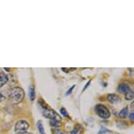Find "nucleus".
Instances as JSON below:
<instances>
[{"label": "nucleus", "mask_w": 134, "mask_h": 134, "mask_svg": "<svg viewBox=\"0 0 134 134\" xmlns=\"http://www.w3.org/2000/svg\"><path fill=\"white\" fill-rule=\"evenodd\" d=\"M25 92L20 87H14L9 91L8 98L9 101L13 104H18L23 100Z\"/></svg>", "instance_id": "f257e3e1"}, {"label": "nucleus", "mask_w": 134, "mask_h": 134, "mask_svg": "<svg viewBox=\"0 0 134 134\" xmlns=\"http://www.w3.org/2000/svg\"><path fill=\"white\" fill-rule=\"evenodd\" d=\"M42 114L44 115V117H46L47 119H50V121L51 120H55V119H61L60 116L57 112H55L54 110L51 109V108H48L47 106L42 105Z\"/></svg>", "instance_id": "f03ea898"}, {"label": "nucleus", "mask_w": 134, "mask_h": 134, "mask_svg": "<svg viewBox=\"0 0 134 134\" xmlns=\"http://www.w3.org/2000/svg\"><path fill=\"white\" fill-rule=\"evenodd\" d=\"M95 112L100 117L103 119H108L110 116V112L108 108L104 105L98 104L95 106Z\"/></svg>", "instance_id": "7ed1b4c3"}, {"label": "nucleus", "mask_w": 134, "mask_h": 134, "mask_svg": "<svg viewBox=\"0 0 134 134\" xmlns=\"http://www.w3.org/2000/svg\"><path fill=\"white\" fill-rule=\"evenodd\" d=\"M30 128V124L27 123V121L25 120H20L18 121L15 125V132H24Z\"/></svg>", "instance_id": "20e7f679"}, {"label": "nucleus", "mask_w": 134, "mask_h": 134, "mask_svg": "<svg viewBox=\"0 0 134 134\" xmlns=\"http://www.w3.org/2000/svg\"><path fill=\"white\" fill-rule=\"evenodd\" d=\"M107 99H108V101L112 104L118 103L121 101L120 97L118 95L116 94H109L107 97Z\"/></svg>", "instance_id": "39448f33"}, {"label": "nucleus", "mask_w": 134, "mask_h": 134, "mask_svg": "<svg viewBox=\"0 0 134 134\" xmlns=\"http://www.w3.org/2000/svg\"><path fill=\"white\" fill-rule=\"evenodd\" d=\"M118 91H119V92L121 93H126L129 91H130L131 90V88L129 86H127L126 84L125 83H121L119 86L118 87Z\"/></svg>", "instance_id": "423d86ee"}, {"label": "nucleus", "mask_w": 134, "mask_h": 134, "mask_svg": "<svg viewBox=\"0 0 134 134\" xmlns=\"http://www.w3.org/2000/svg\"><path fill=\"white\" fill-rule=\"evenodd\" d=\"M83 131V126L80 124H77L75 127V129L72 131L71 134H82V132Z\"/></svg>", "instance_id": "0eeeda50"}, {"label": "nucleus", "mask_w": 134, "mask_h": 134, "mask_svg": "<svg viewBox=\"0 0 134 134\" xmlns=\"http://www.w3.org/2000/svg\"><path fill=\"white\" fill-rule=\"evenodd\" d=\"M8 81V77L4 73H0V88L2 87Z\"/></svg>", "instance_id": "6e6552de"}, {"label": "nucleus", "mask_w": 134, "mask_h": 134, "mask_svg": "<svg viewBox=\"0 0 134 134\" xmlns=\"http://www.w3.org/2000/svg\"><path fill=\"white\" fill-rule=\"evenodd\" d=\"M29 96L31 101H33L35 99V88L33 85H31L29 88Z\"/></svg>", "instance_id": "1a4fd4ad"}, {"label": "nucleus", "mask_w": 134, "mask_h": 134, "mask_svg": "<svg viewBox=\"0 0 134 134\" xmlns=\"http://www.w3.org/2000/svg\"><path fill=\"white\" fill-rule=\"evenodd\" d=\"M50 124L55 129H57L58 127H60L62 126L61 119H55V120H51L50 121Z\"/></svg>", "instance_id": "9d476101"}, {"label": "nucleus", "mask_w": 134, "mask_h": 134, "mask_svg": "<svg viewBox=\"0 0 134 134\" xmlns=\"http://www.w3.org/2000/svg\"><path fill=\"white\" fill-rule=\"evenodd\" d=\"M128 111H129L128 108L127 107H126L125 108H124V109H122V110L120 111V112L118 114V116H119V117H121V118H125L126 116H127Z\"/></svg>", "instance_id": "9b49d317"}, {"label": "nucleus", "mask_w": 134, "mask_h": 134, "mask_svg": "<svg viewBox=\"0 0 134 134\" xmlns=\"http://www.w3.org/2000/svg\"><path fill=\"white\" fill-rule=\"evenodd\" d=\"M37 126L38 130H39L40 134H46L45 133V131H44V129L42 121H38V122L37 123Z\"/></svg>", "instance_id": "f8f14e48"}, {"label": "nucleus", "mask_w": 134, "mask_h": 134, "mask_svg": "<svg viewBox=\"0 0 134 134\" xmlns=\"http://www.w3.org/2000/svg\"><path fill=\"white\" fill-rule=\"evenodd\" d=\"M134 97L133 92L132 91H130L128 93H125V98L128 100H133Z\"/></svg>", "instance_id": "ddd939ff"}, {"label": "nucleus", "mask_w": 134, "mask_h": 134, "mask_svg": "<svg viewBox=\"0 0 134 134\" xmlns=\"http://www.w3.org/2000/svg\"><path fill=\"white\" fill-rule=\"evenodd\" d=\"M52 133H53V134H67L65 132H64L63 131L60 129H52Z\"/></svg>", "instance_id": "4468645a"}, {"label": "nucleus", "mask_w": 134, "mask_h": 134, "mask_svg": "<svg viewBox=\"0 0 134 134\" xmlns=\"http://www.w3.org/2000/svg\"><path fill=\"white\" fill-rule=\"evenodd\" d=\"M60 111V113H61V114L63 115V116H65V117H69L68 113V112L66 111V110L65 109V108H61Z\"/></svg>", "instance_id": "2eb2a0df"}, {"label": "nucleus", "mask_w": 134, "mask_h": 134, "mask_svg": "<svg viewBox=\"0 0 134 134\" xmlns=\"http://www.w3.org/2000/svg\"><path fill=\"white\" fill-rule=\"evenodd\" d=\"M75 85H73V86H71L70 88L68 89V91L66 92V96H69V95H70L71 93H72V92L73 89L75 88Z\"/></svg>", "instance_id": "dca6fc26"}, {"label": "nucleus", "mask_w": 134, "mask_h": 134, "mask_svg": "<svg viewBox=\"0 0 134 134\" xmlns=\"http://www.w3.org/2000/svg\"><path fill=\"white\" fill-rule=\"evenodd\" d=\"M108 131L107 129H105V128L102 127L101 129H100V131L98 132V134H104L105 133H107Z\"/></svg>", "instance_id": "f3484780"}, {"label": "nucleus", "mask_w": 134, "mask_h": 134, "mask_svg": "<svg viewBox=\"0 0 134 134\" xmlns=\"http://www.w3.org/2000/svg\"><path fill=\"white\" fill-rule=\"evenodd\" d=\"M129 118H130V119H131V122H133V121H134V114H133V112H131V113L130 114Z\"/></svg>", "instance_id": "a211bd4d"}, {"label": "nucleus", "mask_w": 134, "mask_h": 134, "mask_svg": "<svg viewBox=\"0 0 134 134\" xmlns=\"http://www.w3.org/2000/svg\"><path fill=\"white\" fill-rule=\"evenodd\" d=\"M91 83V80H89V81H88V82H87V83H86V85H85V86H84V87H83V91H84L86 90V88H88V86H89V84H90Z\"/></svg>", "instance_id": "6ab92c4d"}, {"label": "nucleus", "mask_w": 134, "mask_h": 134, "mask_svg": "<svg viewBox=\"0 0 134 134\" xmlns=\"http://www.w3.org/2000/svg\"><path fill=\"white\" fill-rule=\"evenodd\" d=\"M4 98H5L4 96L2 93H0V101H2L3 100H4Z\"/></svg>", "instance_id": "aec40b11"}, {"label": "nucleus", "mask_w": 134, "mask_h": 134, "mask_svg": "<svg viewBox=\"0 0 134 134\" xmlns=\"http://www.w3.org/2000/svg\"><path fill=\"white\" fill-rule=\"evenodd\" d=\"M61 70L63 71H64V72H65V73H68L69 72H70V70H69V69L65 68H62Z\"/></svg>", "instance_id": "412c9836"}, {"label": "nucleus", "mask_w": 134, "mask_h": 134, "mask_svg": "<svg viewBox=\"0 0 134 134\" xmlns=\"http://www.w3.org/2000/svg\"><path fill=\"white\" fill-rule=\"evenodd\" d=\"M15 134H32L30 133V132H27V131H24V132H19L18 133H15Z\"/></svg>", "instance_id": "4be33fe9"}, {"label": "nucleus", "mask_w": 134, "mask_h": 134, "mask_svg": "<svg viewBox=\"0 0 134 134\" xmlns=\"http://www.w3.org/2000/svg\"><path fill=\"white\" fill-rule=\"evenodd\" d=\"M4 70L6 71H8V72H9V71H10V68H5Z\"/></svg>", "instance_id": "5701e85b"}, {"label": "nucleus", "mask_w": 134, "mask_h": 134, "mask_svg": "<svg viewBox=\"0 0 134 134\" xmlns=\"http://www.w3.org/2000/svg\"><path fill=\"white\" fill-rule=\"evenodd\" d=\"M70 70L71 71H72V70H76V68H70Z\"/></svg>", "instance_id": "b1692460"}, {"label": "nucleus", "mask_w": 134, "mask_h": 134, "mask_svg": "<svg viewBox=\"0 0 134 134\" xmlns=\"http://www.w3.org/2000/svg\"><path fill=\"white\" fill-rule=\"evenodd\" d=\"M131 107H132V108H133V103H132V104H131Z\"/></svg>", "instance_id": "393cba45"}]
</instances>
